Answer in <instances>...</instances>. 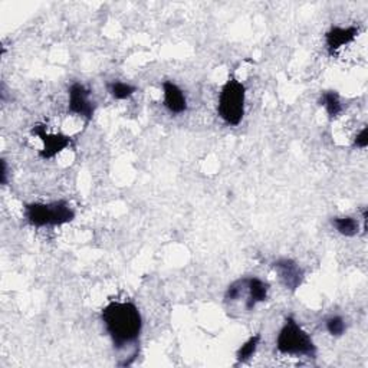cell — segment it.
Returning a JSON list of instances; mask_svg holds the SVG:
<instances>
[{
  "mask_svg": "<svg viewBox=\"0 0 368 368\" xmlns=\"http://www.w3.org/2000/svg\"><path fill=\"white\" fill-rule=\"evenodd\" d=\"M101 319L110 334L115 348H124L138 341L143 318L132 302H110L102 309Z\"/></svg>",
  "mask_w": 368,
  "mask_h": 368,
  "instance_id": "cell-1",
  "label": "cell"
},
{
  "mask_svg": "<svg viewBox=\"0 0 368 368\" xmlns=\"http://www.w3.org/2000/svg\"><path fill=\"white\" fill-rule=\"evenodd\" d=\"M276 348L279 352L288 356H317V345L314 344L311 335L301 328L293 317H286L284 327L276 338Z\"/></svg>",
  "mask_w": 368,
  "mask_h": 368,
  "instance_id": "cell-2",
  "label": "cell"
},
{
  "mask_svg": "<svg viewBox=\"0 0 368 368\" xmlns=\"http://www.w3.org/2000/svg\"><path fill=\"white\" fill-rule=\"evenodd\" d=\"M246 88L236 78H229L223 85L219 97L217 112L228 125L236 127L245 115Z\"/></svg>",
  "mask_w": 368,
  "mask_h": 368,
  "instance_id": "cell-3",
  "label": "cell"
},
{
  "mask_svg": "<svg viewBox=\"0 0 368 368\" xmlns=\"http://www.w3.org/2000/svg\"><path fill=\"white\" fill-rule=\"evenodd\" d=\"M25 217L35 228L61 226L72 222L75 213L66 201L31 203L25 206Z\"/></svg>",
  "mask_w": 368,
  "mask_h": 368,
  "instance_id": "cell-4",
  "label": "cell"
},
{
  "mask_svg": "<svg viewBox=\"0 0 368 368\" xmlns=\"http://www.w3.org/2000/svg\"><path fill=\"white\" fill-rule=\"evenodd\" d=\"M32 134L38 136L43 144L42 150L39 151L40 158L43 160H49L56 157L61 151H64L66 147L71 144V137L65 134H51V132L47 131L45 124H36L32 128Z\"/></svg>",
  "mask_w": 368,
  "mask_h": 368,
  "instance_id": "cell-5",
  "label": "cell"
},
{
  "mask_svg": "<svg viewBox=\"0 0 368 368\" xmlns=\"http://www.w3.org/2000/svg\"><path fill=\"white\" fill-rule=\"evenodd\" d=\"M95 102L91 99V91L79 82L72 84L69 88V112L90 121L95 114Z\"/></svg>",
  "mask_w": 368,
  "mask_h": 368,
  "instance_id": "cell-6",
  "label": "cell"
},
{
  "mask_svg": "<svg viewBox=\"0 0 368 368\" xmlns=\"http://www.w3.org/2000/svg\"><path fill=\"white\" fill-rule=\"evenodd\" d=\"M273 268L279 276V281L286 289L297 291L302 285L304 271L297 262L291 259H279L273 263Z\"/></svg>",
  "mask_w": 368,
  "mask_h": 368,
  "instance_id": "cell-7",
  "label": "cell"
},
{
  "mask_svg": "<svg viewBox=\"0 0 368 368\" xmlns=\"http://www.w3.org/2000/svg\"><path fill=\"white\" fill-rule=\"evenodd\" d=\"M358 35V27L356 26H334L330 31L326 34V42H327V48L330 53H334L340 48L348 45L352 40H354Z\"/></svg>",
  "mask_w": 368,
  "mask_h": 368,
  "instance_id": "cell-8",
  "label": "cell"
},
{
  "mask_svg": "<svg viewBox=\"0 0 368 368\" xmlns=\"http://www.w3.org/2000/svg\"><path fill=\"white\" fill-rule=\"evenodd\" d=\"M163 91H164V107L171 114L179 115L187 110V99L180 86H177L171 81H166L163 84Z\"/></svg>",
  "mask_w": 368,
  "mask_h": 368,
  "instance_id": "cell-9",
  "label": "cell"
},
{
  "mask_svg": "<svg viewBox=\"0 0 368 368\" xmlns=\"http://www.w3.org/2000/svg\"><path fill=\"white\" fill-rule=\"evenodd\" d=\"M246 289H247V299H246L247 311H252L258 304L268 299L269 285L256 276L246 278Z\"/></svg>",
  "mask_w": 368,
  "mask_h": 368,
  "instance_id": "cell-10",
  "label": "cell"
},
{
  "mask_svg": "<svg viewBox=\"0 0 368 368\" xmlns=\"http://www.w3.org/2000/svg\"><path fill=\"white\" fill-rule=\"evenodd\" d=\"M319 104L323 108H326V111H327L330 119H335V116L340 115L341 111H343L340 95H338V93H335V91H326V93H322L321 99H319Z\"/></svg>",
  "mask_w": 368,
  "mask_h": 368,
  "instance_id": "cell-11",
  "label": "cell"
},
{
  "mask_svg": "<svg viewBox=\"0 0 368 368\" xmlns=\"http://www.w3.org/2000/svg\"><path fill=\"white\" fill-rule=\"evenodd\" d=\"M332 225L338 233L343 234V236H347V238L356 236V234L358 233V229H360L358 220H356L354 217H351V216L335 217V219H332Z\"/></svg>",
  "mask_w": 368,
  "mask_h": 368,
  "instance_id": "cell-12",
  "label": "cell"
},
{
  "mask_svg": "<svg viewBox=\"0 0 368 368\" xmlns=\"http://www.w3.org/2000/svg\"><path fill=\"white\" fill-rule=\"evenodd\" d=\"M108 93L111 94V97H114L115 99H127L131 95H134L137 88L132 86L130 84L125 82H120V81H112L107 85Z\"/></svg>",
  "mask_w": 368,
  "mask_h": 368,
  "instance_id": "cell-13",
  "label": "cell"
},
{
  "mask_svg": "<svg viewBox=\"0 0 368 368\" xmlns=\"http://www.w3.org/2000/svg\"><path fill=\"white\" fill-rule=\"evenodd\" d=\"M259 341H260V334H256L254 336H250L249 340L239 348L238 354H236V360L239 364H243L254 357V354L258 349Z\"/></svg>",
  "mask_w": 368,
  "mask_h": 368,
  "instance_id": "cell-14",
  "label": "cell"
},
{
  "mask_svg": "<svg viewBox=\"0 0 368 368\" xmlns=\"http://www.w3.org/2000/svg\"><path fill=\"white\" fill-rule=\"evenodd\" d=\"M326 327H327V331L332 336H341L345 332V330H347L345 321L341 317H331V318H328L327 322H326Z\"/></svg>",
  "mask_w": 368,
  "mask_h": 368,
  "instance_id": "cell-15",
  "label": "cell"
},
{
  "mask_svg": "<svg viewBox=\"0 0 368 368\" xmlns=\"http://www.w3.org/2000/svg\"><path fill=\"white\" fill-rule=\"evenodd\" d=\"M245 285H246V281L245 278L243 279H239V281L233 282L232 285H229L226 293H225V299L228 302H233V301H238L242 295V292L245 289Z\"/></svg>",
  "mask_w": 368,
  "mask_h": 368,
  "instance_id": "cell-16",
  "label": "cell"
},
{
  "mask_svg": "<svg viewBox=\"0 0 368 368\" xmlns=\"http://www.w3.org/2000/svg\"><path fill=\"white\" fill-rule=\"evenodd\" d=\"M354 145L358 147V149H367V145H368V128L367 127H364L360 131V134H357L354 140Z\"/></svg>",
  "mask_w": 368,
  "mask_h": 368,
  "instance_id": "cell-17",
  "label": "cell"
},
{
  "mask_svg": "<svg viewBox=\"0 0 368 368\" xmlns=\"http://www.w3.org/2000/svg\"><path fill=\"white\" fill-rule=\"evenodd\" d=\"M6 175H8L6 161H5V160H2V184H6Z\"/></svg>",
  "mask_w": 368,
  "mask_h": 368,
  "instance_id": "cell-18",
  "label": "cell"
}]
</instances>
